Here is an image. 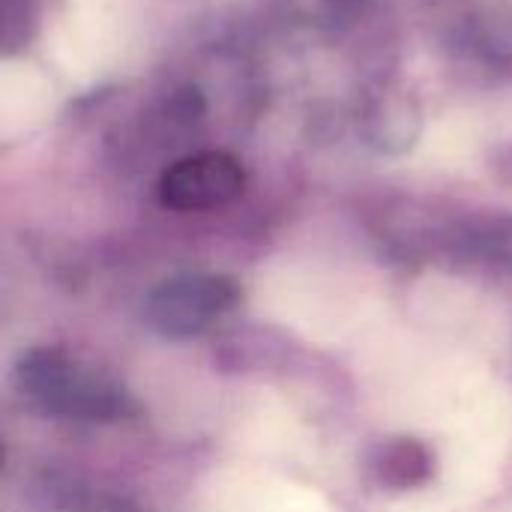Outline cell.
I'll return each instance as SVG.
<instances>
[{
    "instance_id": "6da1fadb",
    "label": "cell",
    "mask_w": 512,
    "mask_h": 512,
    "mask_svg": "<svg viewBox=\"0 0 512 512\" xmlns=\"http://www.w3.org/2000/svg\"><path fill=\"white\" fill-rule=\"evenodd\" d=\"M15 390L36 411L75 423H120L138 414V402L105 372L75 354L36 345L15 360Z\"/></svg>"
},
{
    "instance_id": "7a4b0ae2",
    "label": "cell",
    "mask_w": 512,
    "mask_h": 512,
    "mask_svg": "<svg viewBox=\"0 0 512 512\" xmlns=\"http://www.w3.org/2000/svg\"><path fill=\"white\" fill-rule=\"evenodd\" d=\"M240 285L219 273H180L159 282L144 300V324L174 342L210 333L240 306Z\"/></svg>"
},
{
    "instance_id": "3957f363",
    "label": "cell",
    "mask_w": 512,
    "mask_h": 512,
    "mask_svg": "<svg viewBox=\"0 0 512 512\" xmlns=\"http://www.w3.org/2000/svg\"><path fill=\"white\" fill-rule=\"evenodd\" d=\"M246 189V171L237 156L225 150H204L171 162L159 183L156 195L162 207L177 213H204L219 210L240 198Z\"/></svg>"
},
{
    "instance_id": "277c9868",
    "label": "cell",
    "mask_w": 512,
    "mask_h": 512,
    "mask_svg": "<svg viewBox=\"0 0 512 512\" xmlns=\"http://www.w3.org/2000/svg\"><path fill=\"white\" fill-rule=\"evenodd\" d=\"M372 468L378 483L396 492H408L426 486L435 477V453L417 438H393L378 447Z\"/></svg>"
},
{
    "instance_id": "5b68a950",
    "label": "cell",
    "mask_w": 512,
    "mask_h": 512,
    "mask_svg": "<svg viewBox=\"0 0 512 512\" xmlns=\"http://www.w3.org/2000/svg\"><path fill=\"white\" fill-rule=\"evenodd\" d=\"M60 512H150L135 504L132 498L102 492V489H84V486H66L57 495Z\"/></svg>"
}]
</instances>
